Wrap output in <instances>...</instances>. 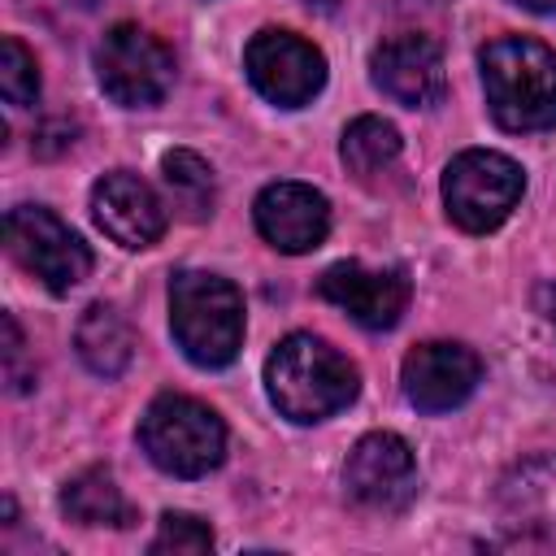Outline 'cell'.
<instances>
[{"label":"cell","instance_id":"cell-1","mask_svg":"<svg viewBox=\"0 0 556 556\" xmlns=\"http://www.w3.org/2000/svg\"><path fill=\"white\" fill-rule=\"evenodd\" d=\"M265 391L287 421H321L361 391L356 365L317 334H287L265 361Z\"/></svg>","mask_w":556,"mask_h":556},{"label":"cell","instance_id":"cell-8","mask_svg":"<svg viewBox=\"0 0 556 556\" xmlns=\"http://www.w3.org/2000/svg\"><path fill=\"white\" fill-rule=\"evenodd\" d=\"M243 70L252 87L278 109L308 104L326 83V56L291 30H256L243 48Z\"/></svg>","mask_w":556,"mask_h":556},{"label":"cell","instance_id":"cell-11","mask_svg":"<svg viewBox=\"0 0 556 556\" xmlns=\"http://www.w3.org/2000/svg\"><path fill=\"white\" fill-rule=\"evenodd\" d=\"M478 378H482L478 352L465 348V343H452V339L417 343L404 356V369H400L404 395L421 413H447V408L465 404L473 395Z\"/></svg>","mask_w":556,"mask_h":556},{"label":"cell","instance_id":"cell-19","mask_svg":"<svg viewBox=\"0 0 556 556\" xmlns=\"http://www.w3.org/2000/svg\"><path fill=\"white\" fill-rule=\"evenodd\" d=\"M339 156H343L348 174H356L361 182H369V178H378L382 169L395 165V156H400V130L391 122H382V117H356L343 130V139H339Z\"/></svg>","mask_w":556,"mask_h":556},{"label":"cell","instance_id":"cell-7","mask_svg":"<svg viewBox=\"0 0 556 556\" xmlns=\"http://www.w3.org/2000/svg\"><path fill=\"white\" fill-rule=\"evenodd\" d=\"M4 243H9L13 261L26 274H35L48 291H56V295L74 291L91 274L87 243L52 208H39V204L9 208V217H4Z\"/></svg>","mask_w":556,"mask_h":556},{"label":"cell","instance_id":"cell-12","mask_svg":"<svg viewBox=\"0 0 556 556\" xmlns=\"http://www.w3.org/2000/svg\"><path fill=\"white\" fill-rule=\"evenodd\" d=\"M256 230L269 248L300 256L313 252L330 230V204L308 182H269L252 204Z\"/></svg>","mask_w":556,"mask_h":556},{"label":"cell","instance_id":"cell-21","mask_svg":"<svg viewBox=\"0 0 556 556\" xmlns=\"http://www.w3.org/2000/svg\"><path fill=\"white\" fill-rule=\"evenodd\" d=\"M213 547V530L191 513H165L152 539V556H200Z\"/></svg>","mask_w":556,"mask_h":556},{"label":"cell","instance_id":"cell-10","mask_svg":"<svg viewBox=\"0 0 556 556\" xmlns=\"http://www.w3.org/2000/svg\"><path fill=\"white\" fill-rule=\"evenodd\" d=\"M343 482L356 504H365L374 513H400L417 495L413 447L400 434L374 430L352 447V456L343 465Z\"/></svg>","mask_w":556,"mask_h":556},{"label":"cell","instance_id":"cell-13","mask_svg":"<svg viewBox=\"0 0 556 556\" xmlns=\"http://www.w3.org/2000/svg\"><path fill=\"white\" fill-rule=\"evenodd\" d=\"M91 213L96 226L122 248H152L169 222L156 191L130 169H113L91 187Z\"/></svg>","mask_w":556,"mask_h":556},{"label":"cell","instance_id":"cell-18","mask_svg":"<svg viewBox=\"0 0 556 556\" xmlns=\"http://www.w3.org/2000/svg\"><path fill=\"white\" fill-rule=\"evenodd\" d=\"M161 182H165L169 204L178 208V217L204 222V217L213 213V195H217V187H213V165H208L200 152H191V148L165 152V156H161Z\"/></svg>","mask_w":556,"mask_h":556},{"label":"cell","instance_id":"cell-15","mask_svg":"<svg viewBox=\"0 0 556 556\" xmlns=\"http://www.w3.org/2000/svg\"><path fill=\"white\" fill-rule=\"evenodd\" d=\"M504 526H556V456H530L500 478L495 491Z\"/></svg>","mask_w":556,"mask_h":556},{"label":"cell","instance_id":"cell-22","mask_svg":"<svg viewBox=\"0 0 556 556\" xmlns=\"http://www.w3.org/2000/svg\"><path fill=\"white\" fill-rule=\"evenodd\" d=\"M513 4H521V9H530V13H552V9H556V0H513Z\"/></svg>","mask_w":556,"mask_h":556},{"label":"cell","instance_id":"cell-17","mask_svg":"<svg viewBox=\"0 0 556 556\" xmlns=\"http://www.w3.org/2000/svg\"><path fill=\"white\" fill-rule=\"evenodd\" d=\"M61 508L78 526H130L135 508L126 504L122 486L113 482L109 469H83L61 486Z\"/></svg>","mask_w":556,"mask_h":556},{"label":"cell","instance_id":"cell-24","mask_svg":"<svg viewBox=\"0 0 556 556\" xmlns=\"http://www.w3.org/2000/svg\"><path fill=\"white\" fill-rule=\"evenodd\" d=\"M308 9H321V13H330V9H339V0H304Z\"/></svg>","mask_w":556,"mask_h":556},{"label":"cell","instance_id":"cell-5","mask_svg":"<svg viewBox=\"0 0 556 556\" xmlns=\"http://www.w3.org/2000/svg\"><path fill=\"white\" fill-rule=\"evenodd\" d=\"M521 191H526L521 165L504 152H491V148H469V152L452 156V165L443 169L447 217L469 235L495 230L517 208Z\"/></svg>","mask_w":556,"mask_h":556},{"label":"cell","instance_id":"cell-3","mask_svg":"<svg viewBox=\"0 0 556 556\" xmlns=\"http://www.w3.org/2000/svg\"><path fill=\"white\" fill-rule=\"evenodd\" d=\"M169 330L182 356L200 369H222L243 343V295L230 278L182 269L169 278Z\"/></svg>","mask_w":556,"mask_h":556},{"label":"cell","instance_id":"cell-6","mask_svg":"<svg viewBox=\"0 0 556 556\" xmlns=\"http://www.w3.org/2000/svg\"><path fill=\"white\" fill-rule=\"evenodd\" d=\"M96 78L100 91L122 109L161 104L174 87V52L143 26L117 22L96 43Z\"/></svg>","mask_w":556,"mask_h":556},{"label":"cell","instance_id":"cell-14","mask_svg":"<svg viewBox=\"0 0 556 556\" xmlns=\"http://www.w3.org/2000/svg\"><path fill=\"white\" fill-rule=\"evenodd\" d=\"M374 87L404 109H426L443 96V52L426 35H395L369 56Z\"/></svg>","mask_w":556,"mask_h":556},{"label":"cell","instance_id":"cell-9","mask_svg":"<svg viewBox=\"0 0 556 556\" xmlns=\"http://www.w3.org/2000/svg\"><path fill=\"white\" fill-rule=\"evenodd\" d=\"M408 274L400 265L369 269L361 261H339L317 278V295L343 308L365 330H391L408 308Z\"/></svg>","mask_w":556,"mask_h":556},{"label":"cell","instance_id":"cell-20","mask_svg":"<svg viewBox=\"0 0 556 556\" xmlns=\"http://www.w3.org/2000/svg\"><path fill=\"white\" fill-rule=\"evenodd\" d=\"M0 96L17 109L35 104V96H39V65L17 35L0 39Z\"/></svg>","mask_w":556,"mask_h":556},{"label":"cell","instance_id":"cell-16","mask_svg":"<svg viewBox=\"0 0 556 556\" xmlns=\"http://www.w3.org/2000/svg\"><path fill=\"white\" fill-rule=\"evenodd\" d=\"M74 348H78L83 365H87L96 378H117V374L130 365L135 339H130L126 317H122L113 304H91V308L78 317V326H74Z\"/></svg>","mask_w":556,"mask_h":556},{"label":"cell","instance_id":"cell-4","mask_svg":"<svg viewBox=\"0 0 556 556\" xmlns=\"http://www.w3.org/2000/svg\"><path fill=\"white\" fill-rule=\"evenodd\" d=\"M139 443L156 469L174 478H204L226 456V426L191 395H156L139 417Z\"/></svg>","mask_w":556,"mask_h":556},{"label":"cell","instance_id":"cell-23","mask_svg":"<svg viewBox=\"0 0 556 556\" xmlns=\"http://www.w3.org/2000/svg\"><path fill=\"white\" fill-rule=\"evenodd\" d=\"M539 295L547 300V317H552V326H556V287H543Z\"/></svg>","mask_w":556,"mask_h":556},{"label":"cell","instance_id":"cell-2","mask_svg":"<svg viewBox=\"0 0 556 556\" xmlns=\"http://www.w3.org/2000/svg\"><path fill=\"white\" fill-rule=\"evenodd\" d=\"M491 117L521 135L556 126V52L530 35L491 39L478 56Z\"/></svg>","mask_w":556,"mask_h":556}]
</instances>
